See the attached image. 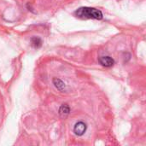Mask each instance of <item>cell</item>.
<instances>
[{"label": "cell", "instance_id": "cell-5", "mask_svg": "<svg viewBox=\"0 0 146 146\" xmlns=\"http://www.w3.org/2000/svg\"><path fill=\"white\" fill-rule=\"evenodd\" d=\"M58 113H59V115H60L61 116H62V117H65V116L68 115L69 113H70V107H69V105L67 104H62V105L60 106V108H59Z\"/></svg>", "mask_w": 146, "mask_h": 146}, {"label": "cell", "instance_id": "cell-6", "mask_svg": "<svg viewBox=\"0 0 146 146\" xmlns=\"http://www.w3.org/2000/svg\"><path fill=\"white\" fill-rule=\"evenodd\" d=\"M42 44H43V41H42L41 38H39V37L34 36V37H33V38H31V44H32V46H33V48H35V49L40 48V47L42 46Z\"/></svg>", "mask_w": 146, "mask_h": 146}, {"label": "cell", "instance_id": "cell-3", "mask_svg": "<svg viewBox=\"0 0 146 146\" xmlns=\"http://www.w3.org/2000/svg\"><path fill=\"white\" fill-rule=\"evenodd\" d=\"M98 62L102 66H104L105 68H111L114 66V64L115 62L114 58H112L111 56H100L98 59Z\"/></svg>", "mask_w": 146, "mask_h": 146}, {"label": "cell", "instance_id": "cell-2", "mask_svg": "<svg viewBox=\"0 0 146 146\" xmlns=\"http://www.w3.org/2000/svg\"><path fill=\"white\" fill-rule=\"evenodd\" d=\"M86 129H87L86 124L83 121H79L74 127V133L77 136H82L86 132Z\"/></svg>", "mask_w": 146, "mask_h": 146}, {"label": "cell", "instance_id": "cell-4", "mask_svg": "<svg viewBox=\"0 0 146 146\" xmlns=\"http://www.w3.org/2000/svg\"><path fill=\"white\" fill-rule=\"evenodd\" d=\"M52 82H53V85L55 86V87H56L58 91H60V92H66V90H67V86H66V84H65L61 79H59V78H54V79L52 80Z\"/></svg>", "mask_w": 146, "mask_h": 146}, {"label": "cell", "instance_id": "cell-1", "mask_svg": "<svg viewBox=\"0 0 146 146\" xmlns=\"http://www.w3.org/2000/svg\"><path fill=\"white\" fill-rule=\"evenodd\" d=\"M74 15L82 20H102L104 17L101 10L92 7H80L74 11Z\"/></svg>", "mask_w": 146, "mask_h": 146}]
</instances>
